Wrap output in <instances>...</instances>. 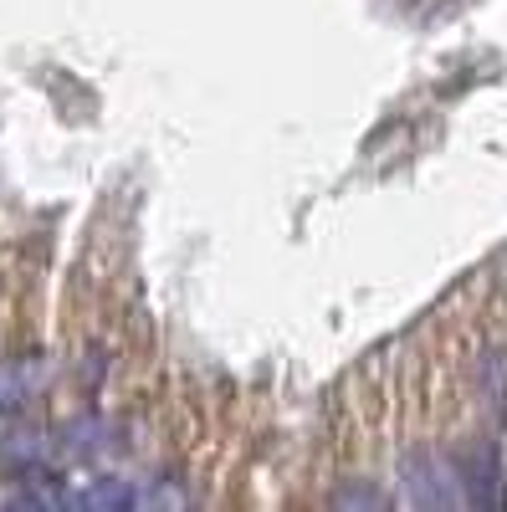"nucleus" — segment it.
Here are the masks:
<instances>
[{
    "instance_id": "obj_1",
    "label": "nucleus",
    "mask_w": 507,
    "mask_h": 512,
    "mask_svg": "<svg viewBox=\"0 0 507 512\" xmlns=\"http://www.w3.org/2000/svg\"><path fill=\"white\" fill-rule=\"evenodd\" d=\"M57 461H62V446L47 431H11V436H0V466L16 472L21 482L26 477H47Z\"/></svg>"
},
{
    "instance_id": "obj_2",
    "label": "nucleus",
    "mask_w": 507,
    "mask_h": 512,
    "mask_svg": "<svg viewBox=\"0 0 507 512\" xmlns=\"http://www.w3.org/2000/svg\"><path fill=\"white\" fill-rule=\"evenodd\" d=\"M47 379H52V364L47 359H16V364H6L0 369V410L6 415H16V410H26L41 390H47Z\"/></svg>"
}]
</instances>
